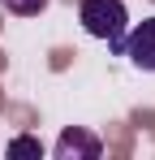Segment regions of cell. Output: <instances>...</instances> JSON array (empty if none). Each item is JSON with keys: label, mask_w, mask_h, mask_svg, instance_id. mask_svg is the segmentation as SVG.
<instances>
[{"label": "cell", "mask_w": 155, "mask_h": 160, "mask_svg": "<svg viewBox=\"0 0 155 160\" xmlns=\"http://www.w3.org/2000/svg\"><path fill=\"white\" fill-rule=\"evenodd\" d=\"M78 18H82L86 35H95V39H103L108 48H116V52H121V39H125V22H129L125 0H82Z\"/></svg>", "instance_id": "obj_1"}, {"label": "cell", "mask_w": 155, "mask_h": 160, "mask_svg": "<svg viewBox=\"0 0 155 160\" xmlns=\"http://www.w3.org/2000/svg\"><path fill=\"white\" fill-rule=\"evenodd\" d=\"M121 56H129L138 69L155 74V18L138 22V26H134L125 39H121Z\"/></svg>", "instance_id": "obj_2"}, {"label": "cell", "mask_w": 155, "mask_h": 160, "mask_svg": "<svg viewBox=\"0 0 155 160\" xmlns=\"http://www.w3.org/2000/svg\"><path fill=\"white\" fill-rule=\"evenodd\" d=\"M103 156V143L95 138L91 130H65L56 138V160H99Z\"/></svg>", "instance_id": "obj_3"}, {"label": "cell", "mask_w": 155, "mask_h": 160, "mask_svg": "<svg viewBox=\"0 0 155 160\" xmlns=\"http://www.w3.org/2000/svg\"><path fill=\"white\" fill-rule=\"evenodd\" d=\"M9 13H17V18H39L43 9H48V0H0Z\"/></svg>", "instance_id": "obj_4"}, {"label": "cell", "mask_w": 155, "mask_h": 160, "mask_svg": "<svg viewBox=\"0 0 155 160\" xmlns=\"http://www.w3.org/2000/svg\"><path fill=\"white\" fill-rule=\"evenodd\" d=\"M9 156H43V143L30 138V134H17V138L9 143Z\"/></svg>", "instance_id": "obj_5"}]
</instances>
